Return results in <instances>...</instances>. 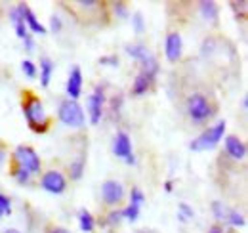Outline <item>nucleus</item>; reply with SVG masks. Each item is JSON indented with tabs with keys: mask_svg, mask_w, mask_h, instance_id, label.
<instances>
[{
	"mask_svg": "<svg viewBox=\"0 0 248 233\" xmlns=\"http://www.w3.org/2000/svg\"><path fill=\"white\" fill-rule=\"evenodd\" d=\"M21 113L25 116V122L29 130L34 134H46L52 128V118L46 111L44 101L31 90H25L21 94Z\"/></svg>",
	"mask_w": 248,
	"mask_h": 233,
	"instance_id": "obj_1",
	"label": "nucleus"
},
{
	"mask_svg": "<svg viewBox=\"0 0 248 233\" xmlns=\"http://www.w3.org/2000/svg\"><path fill=\"white\" fill-rule=\"evenodd\" d=\"M186 115L193 126H208L217 115L216 101L204 92H191L186 98Z\"/></svg>",
	"mask_w": 248,
	"mask_h": 233,
	"instance_id": "obj_2",
	"label": "nucleus"
},
{
	"mask_svg": "<svg viewBox=\"0 0 248 233\" xmlns=\"http://www.w3.org/2000/svg\"><path fill=\"white\" fill-rule=\"evenodd\" d=\"M225 130H227V120L219 118L216 122L208 124L202 128V132H199L191 142H189V149L193 153H204V151H212L216 149L221 140L225 138Z\"/></svg>",
	"mask_w": 248,
	"mask_h": 233,
	"instance_id": "obj_3",
	"label": "nucleus"
},
{
	"mask_svg": "<svg viewBox=\"0 0 248 233\" xmlns=\"http://www.w3.org/2000/svg\"><path fill=\"white\" fill-rule=\"evenodd\" d=\"M56 118H58L60 124H63L65 128H71V130H82L86 126V122H88L86 111L80 105V101L67 100V98H63V100L58 101Z\"/></svg>",
	"mask_w": 248,
	"mask_h": 233,
	"instance_id": "obj_4",
	"label": "nucleus"
},
{
	"mask_svg": "<svg viewBox=\"0 0 248 233\" xmlns=\"http://www.w3.org/2000/svg\"><path fill=\"white\" fill-rule=\"evenodd\" d=\"M10 159H12V165H16V166L27 170L32 178L40 176L42 170H44V168H42V159H40V155L36 153L34 147L27 146V144H19V146L14 147L12 153H10Z\"/></svg>",
	"mask_w": 248,
	"mask_h": 233,
	"instance_id": "obj_5",
	"label": "nucleus"
},
{
	"mask_svg": "<svg viewBox=\"0 0 248 233\" xmlns=\"http://www.w3.org/2000/svg\"><path fill=\"white\" fill-rule=\"evenodd\" d=\"M107 86L97 83L93 90L86 98V118L92 126H99L103 116H105V107H107Z\"/></svg>",
	"mask_w": 248,
	"mask_h": 233,
	"instance_id": "obj_6",
	"label": "nucleus"
},
{
	"mask_svg": "<svg viewBox=\"0 0 248 233\" xmlns=\"http://www.w3.org/2000/svg\"><path fill=\"white\" fill-rule=\"evenodd\" d=\"M38 187L48 195L60 197L67 191L69 180L60 168H48V170H42V174L38 176Z\"/></svg>",
	"mask_w": 248,
	"mask_h": 233,
	"instance_id": "obj_7",
	"label": "nucleus"
},
{
	"mask_svg": "<svg viewBox=\"0 0 248 233\" xmlns=\"http://www.w3.org/2000/svg\"><path fill=\"white\" fill-rule=\"evenodd\" d=\"M99 197H101V203L103 206L109 208H121L126 199V187L121 180H115V178H109L101 183L99 187Z\"/></svg>",
	"mask_w": 248,
	"mask_h": 233,
	"instance_id": "obj_8",
	"label": "nucleus"
},
{
	"mask_svg": "<svg viewBox=\"0 0 248 233\" xmlns=\"http://www.w3.org/2000/svg\"><path fill=\"white\" fill-rule=\"evenodd\" d=\"M84 92V75H82V69L78 63H73L69 67V73H67V81H65V94H67V100H75L78 101L80 96Z\"/></svg>",
	"mask_w": 248,
	"mask_h": 233,
	"instance_id": "obj_9",
	"label": "nucleus"
},
{
	"mask_svg": "<svg viewBox=\"0 0 248 233\" xmlns=\"http://www.w3.org/2000/svg\"><path fill=\"white\" fill-rule=\"evenodd\" d=\"M221 142H223V155L229 161L241 163V161L247 159L248 147H247V142L243 138H239L237 134H225V138Z\"/></svg>",
	"mask_w": 248,
	"mask_h": 233,
	"instance_id": "obj_10",
	"label": "nucleus"
},
{
	"mask_svg": "<svg viewBox=\"0 0 248 233\" xmlns=\"http://www.w3.org/2000/svg\"><path fill=\"white\" fill-rule=\"evenodd\" d=\"M164 58L168 63H178L184 58V38L180 31H168L164 36Z\"/></svg>",
	"mask_w": 248,
	"mask_h": 233,
	"instance_id": "obj_11",
	"label": "nucleus"
},
{
	"mask_svg": "<svg viewBox=\"0 0 248 233\" xmlns=\"http://www.w3.org/2000/svg\"><path fill=\"white\" fill-rule=\"evenodd\" d=\"M17 6V10L21 12V17H23V21H25V27L27 31L31 33L32 36L34 34H46L48 29H46V25H42V21L36 17V14L31 10V6L29 4H25V2H19V4H16Z\"/></svg>",
	"mask_w": 248,
	"mask_h": 233,
	"instance_id": "obj_12",
	"label": "nucleus"
},
{
	"mask_svg": "<svg viewBox=\"0 0 248 233\" xmlns=\"http://www.w3.org/2000/svg\"><path fill=\"white\" fill-rule=\"evenodd\" d=\"M111 153L117 157V159H126L134 153V146H132V138L128 136V132L124 130H117V134L113 136L111 140Z\"/></svg>",
	"mask_w": 248,
	"mask_h": 233,
	"instance_id": "obj_13",
	"label": "nucleus"
},
{
	"mask_svg": "<svg viewBox=\"0 0 248 233\" xmlns=\"http://www.w3.org/2000/svg\"><path fill=\"white\" fill-rule=\"evenodd\" d=\"M155 79H151L149 75H145V73H136V77H134V81H132V86H130V96L132 98H143V96H147L153 86H155Z\"/></svg>",
	"mask_w": 248,
	"mask_h": 233,
	"instance_id": "obj_14",
	"label": "nucleus"
},
{
	"mask_svg": "<svg viewBox=\"0 0 248 233\" xmlns=\"http://www.w3.org/2000/svg\"><path fill=\"white\" fill-rule=\"evenodd\" d=\"M84 172H86V153H78L69 161L65 176L69 182H80L84 178Z\"/></svg>",
	"mask_w": 248,
	"mask_h": 233,
	"instance_id": "obj_15",
	"label": "nucleus"
},
{
	"mask_svg": "<svg viewBox=\"0 0 248 233\" xmlns=\"http://www.w3.org/2000/svg\"><path fill=\"white\" fill-rule=\"evenodd\" d=\"M36 67H38V77L36 79L40 81V88L46 90L52 83V77H54V71H56V61L48 58V56H42L40 63H36Z\"/></svg>",
	"mask_w": 248,
	"mask_h": 233,
	"instance_id": "obj_16",
	"label": "nucleus"
},
{
	"mask_svg": "<svg viewBox=\"0 0 248 233\" xmlns=\"http://www.w3.org/2000/svg\"><path fill=\"white\" fill-rule=\"evenodd\" d=\"M124 54L132 61H136V65L145 61L149 56H153V52L147 48L145 42H128V44H124Z\"/></svg>",
	"mask_w": 248,
	"mask_h": 233,
	"instance_id": "obj_17",
	"label": "nucleus"
},
{
	"mask_svg": "<svg viewBox=\"0 0 248 233\" xmlns=\"http://www.w3.org/2000/svg\"><path fill=\"white\" fill-rule=\"evenodd\" d=\"M197 10H199V14H201V17L204 21L217 23V19H219V8H217V4L214 0H201L197 4Z\"/></svg>",
	"mask_w": 248,
	"mask_h": 233,
	"instance_id": "obj_18",
	"label": "nucleus"
},
{
	"mask_svg": "<svg viewBox=\"0 0 248 233\" xmlns=\"http://www.w3.org/2000/svg\"><path fill=\"white\" fill-rule=\"evenodd\" d=\"M77 222H78V228L82 233H93L97 228V220L88 208H80L77 212Z\"/></svg>",
	"mask_w": 248,
	"mask_h": 233,
	"instance_id": "obj_19",
	"label": "nucleus"
},
{
	"mask_svg": "<svg viewBox=\"0 0 248 233\" xmlns=\"http://www.w3.org/2000/svg\"><path fill=\"white\" fill-rule=\"evenodd\" d=\"M123 222H124V218H123V206H121V208H109V210L105 212L103 220H101L97 226L109 228V230H117Z\"/></svg>",
	"mask_w": 248,
	"mask_h": 233,
	"instance_id": "obj_20",
	"label": "nucleus"
},
{
	"mask_svg": "<svg viewBox=\"0 0 248 233\" xmlns=\"http://www.w3.org/2000/svg\"><path fill=\"white\" fill-rule=\"evenodd\" d=\"M8 17H10V21H12V25H14V33H16V36L21 40L29 31L25 27V21H23V17H21V12L17 10V6H14V8H10V12H8Z\"/></svg>",
	"mask_w": 248,
	"mask_h": 233,
	"instance_id": "obj_21",
	"label": "nucleus"
},
{
	"mask_svg": "<svg viewBox=\"0 0 248 233\" xmlns=\"http://www.w3.org/2000/svg\"><path fill=\"white\" fill-rule=\"evenodd\" d=\"M223 226H225V228H231V230H245V228H247V218H245V214L239 212L237 208H229Z\"/></svg>",
	"mask_w": 248,
	"mask_h": 233,
	"instance_id": "obj_22",
	"label": "nucleus"
},
{
	"mask_svg": "<svg viewBox=\"0 0 248 233\" xmlns=\"http://www.w3.org/2000/svg\"><path fill=\"white\" fill-rule=\"evenodd\" d=\"M10 176H12L14 182H16L17 185H21V187H31L32 182H34V178H32L27 170H23V168H19V166H16V165H10Z\"/></svg>",
	"mask_w": 248,
	"mask_h": 233,
	"instance_id": "obj_23",
	"label": "nucleus"
},
{
	"mask_svg": "<svg viewBox=\"0 0 248 233\" xmlns=\"http://www.w3.org/2000/svg\"><path fill=\"white\" fill-rule=\"evenodd\" d=\"M109 12L113 14V17H117L119 21H126V19H130V6L126 4V2H123V0H117V2H111L109 4Z\"/></svg>",
	"mask_w": 248,
	"mask_h": 233,
	"instance_id": "obj_24",
	"label": "nucleus"
},
{
	"mask_svg": "<svg viewBox=\"0 0 248 233\" xmlns=\"http://www.w3.org/2000/svg\"><path fill=\"white\" fill-rule=\"evenodd\" d=\"M75 6L80 8L78 12H82V14H99V12H103V8L107 4L97 2V0H78V2H75Z\"/></svg>",
	"mask_w": 248,
	"mask_h": 233,
	"instance_id": "obj_25",
	"label": "nucleus"
},
{
	"mask_svg": "<svg viewBox=\"0 0 248 233\" xmlns=\"http://www.w3.org/2000/svg\"><path fill=\"white\" fill-rule=\"evenodd\" d=\"M130 23H132V31L138 36H141L147 31V21H145V16L141 12H132L130 14Z\"/></svg>",
	"mask_w": 248,
	"mask_h": 233,
	"instance_id": "obj_26",
	"label": "nucleus"
},
{
	"mask_svg": "<svg viewBox=\"0 0 248 233\" xmlns=\"http://www.w3.org/2000/svg\"><path fill=\"white\" fill-rule=\"evenodd\" d=\"M227 210H229V206L223 203V201H212V203H210V212H212L216 224H221V226H223L225 216H227Z\"/></svg>",
	"mask_w": 248,
	"mask_h": 233,
	"instance_id": "obj_27",
	"label": "nucleus"
},
{
	"mask_svg": "<svg viewBox=\"0 0 248 233\" xmlns=\"http://www.w3.org/2000/svg\"><path fill=\"white\" fill-rule=\"evenodd\" d=\"M126 197H128V203L136 204V206H143L147 201V197H145V193L140 185H132L130 191H126Z\"/></svg>",
	"mask_w": 248,
	"mask_h": 233,
	"instance_id": "obj_28",
	"label": "nucleus"
},
{
	"mask_svg": "<svg viewBox=\"0 0 248 233\" xmlns=\"http://www.w3.org/2000/svg\"><path fill=\"white\" fill-rule=\"evenodd\" d=\"M176 216H178V220H180L182 224H187L189 220L195 218V208L189 203H186V201H182V203H178V212H176Z\"/></svg>",
	"mask_w": 248,
	"mask_h": 233,
	"instance_id": "obj_29",
	"label": "nucleus"
},
{
	"mask_svg": "<svg viewBox=\"0 0 248 233\" xmlns=\"http://www.w3.org/2000/svg\"><path fill=\"white\" fill-rule=\"evenodd\" d=\"M12 212H14V201H12V197L8 193L0 191V220L12 216Z\"/></svg>",
	"mask_w": 248,
	"mask_h": 233,
	"instance_id": "obj_30",
	"label": "nucleus"
},
{
	"mask_svg": "<svg viewBox=\"0 0 248 233\" xmlns=\"http://www.w3.org/2000/svg\"><path fill=\"white\" fill-rule=\"evenodd\" d=\"M140 214H141V206H136V204H126L123 206V218L124 222H128V224H134V222H138L140 220Z\"/></svg>",
	"mask_w": 248,
	"mask_h": 233,
	"instance_id": "obj_31",
	"label": "nucleus"
},
{
	"mask_svg": "<svg viewBox=\"0 0 248 233\" xmlns=\"http://www.w3.org/2000/svg\"><path fill=\"white\" fill-rule=\"evenodd\" d=\"M217 50V40L214 36H206L204 40H202V44H201V56L202 58H210V56H214Z\"/></svg>",
	"mask_w": 248,
	"mask_h": 233,
	"instance_id": "obj_32",
	"label": "nucleus"
},
{
	"mask_svg": "<svg viewBox=\"0 0 248 233\" xmlns=\"http://www.w3.org/2000/svg\"><path fill=\"white\" fill-rule=\"evenodd\" d=\"M21 73L29 79V81H34L36 77H38V67H36V63L32 61V59H23L21 61Z\"/></svg>",
	"mask_w": 248,
	"mask_h": 233,
	"instance_id": "obj_33",
	"label": "nucleus"
},
{
	"mask_svg": "<svg viewBox=\"0 0 248 233\" xmlns=\"http://www.w3.org/2000/svg\"><path fill=\"white\" fill-rule=\"evenodd\" d=\"M107 105H109V109H111V115L117 113V118H119V116H121V109H123V105H124V98L121 94H115V96L107 98Z\"/></svg>",
	"mask_w": 248,
	"mask_h": 233,
	"instance_id": "obj_34",
	"label": "nucleus"
},
{
	"mask_svg": "<svg viewBox=\"0 0 248 233\" xmlns=\"http://www.w3.org/2000/svg\"><path fill=\"white\" fill-rule=\"evenodd\" d=\"M97 65H101V67H119L121 58L117 54H107V56H101L97 59Z\"/></svg>",
	"mask_w": 248,
	"mask_h": 233,
	"instance_id": "obj_35",
	"label": "nucleus"
},
{
	"mask_svg": "<svg viewBox=\"0 0 248 233\" xmlns=\"http://www.w3.org/2000/svg\"><path fill=\"white\" fill-rule=\"evenodd\" d=\"M50 33H54V34H60L63 31V19L58 16V14H52L50 16Z\"/></svg>",
	"mask_w": 248,
	"mask_h": 233,
	"instance_id": "obj_36",
	"label": "nucleus"
},
{
	"mask_svg": "<svg viewBox=\"0 0 248 233\" xmlns=\"http://www.w3.org/2000/svg\"><path fill=\"white\" fill-rule=\"evenodd\" d=\"M21 44H23V50L27 52V54H31L34 52V48H36V42H34V36H32L31 33H27L23 38H21Z\"/></svg>",
	"mask_w": 248,
	"mask_h": 233,
	"instance_id": "obj_37",
	"label": "nucleus"
},
{
	"mask_svg": "<svg viewBox=\"0 0 248 233\" xmlns=\"http://www.w3.org/2000/svg\"><path fill=\"white\" fill-rule=\"evenodd\" d=\"M8 157H10V151L6 149V146L4 144H0V168L8 163Z\"/></svg>",
	"mask_w": 248,
	"mask_h": 233,
	"instance_id": "obj_38",
	"label": "nucleus"
},
{
	"mask_svg": "<svg viewBox=\"0 0 248 233\" xmlns=\"http://www.w3.org/2000/svg\"><path fill=\"white\" fill-rule=\"evenodd\" d=\"M44 233H73V232L67 230V228H63V226H48Z\"/></svg>",
	"mask_w": 248,
	"mask_h": 233,
	"instance_id": "obj_39",
	"label": "nucleus"
},
{
	"mask_svg": "<svg viewBox=\"0 0 248 233\" xmlns=\"http://www.w3.org/2000/svg\"><path fill=\"white\" fill-rule=\"evenodd\" d=\"M206 233H225V226H221V224H212Z\"/></svg>",
	"mask_w": 248,
	"mask_h": 233,
	"instance_id": "obj_40",
	"label": "nucleus"
},
{
	"mask_svg": "<svg viewBox=\"0 0 248 233\" xmlns=\"http://www.w3.org/2000/svg\"><path fill=\"white\" fill-rule=\"evenodd\" d=\"M162 189H164V193H174V182L172 180H164V183H162Z\"/></svg>",
	"mask_w": 248,
	"mask_h": 233,
	"instance_id": "obj_41",
	"label": "nucleus"
},
{
	"mask_svg": "<svg viewBox=\"0 0 248 233\" xmlns=\"http://www.w3.org/2000/svg\"><path fill=\"white\" fill-rule=\"evenodd\" d=\"M124 163H126L128 166H136V165H138V157H136V153H132L130 157H126Z\"/></svg>",
	"mask_w": 248,
	"mask_h": 233,
	"instance_id": "obj_42",
	"label": "nucleus"
},
{
	"mask_svg": "<svg viewBox=\"0 0 248 233\" xmlns=\"http://www.w3.org/2000/svg\"><path fill=\"white\" fill-rule=\"evenodd\" d=\"M241 107H243V111L247 113L248 111V96H243V100H241Z\"/></svg>",
	"mask_w": 248,
	"mask_h": 233,
	"instance_id": "obj_43",
	"label": "nucleus"
},
{
	"mask_svg": "<svg viewBox=\"0 0 248 233\" xmlns=\"http://www.w3.org/2000/svg\"><path fill=\"white\" fill-rule=\"evenodd\" d=\"M0 233H23L21 230H17V228H4Z\"/></svg>",
	"mask_w": 248,
	"mask_h": 233,
	"instance_id": "obj_44",
	"label": "nucleus"
}]
</instances>
